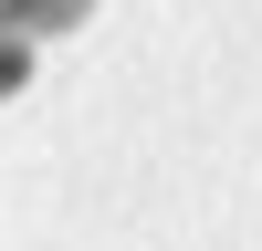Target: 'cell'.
<instances>
[{
  "label": "cell",
  "instance_id": "cell-2",
  "mask_svg": "<svg viewBox=\"0 0 262 251\" xmlns=\"http://www.w3.org/2000/svg\"><path fill=\"white\" fill-rule=\"evenodd\" d=\"M0 11H11V21H32V32L53 42V32H84V21H95V0H0Z\"/></svg>",
  "mask_w": 262,
  "mask_h": 251
},
{
  "label": "cell",
  "instance_id": "cell-1",
  "mask_svg": "<svg viewBox=\"0 0 262 251\" xmlns=\"http://www.w3.org/2000/svg\"><path fill=\"white\" fill-rule=\"evenodd\" d=\"M32 21H11V11H0V105H11V94H32Z\"/></svg>",
  "mask_w": 262,
  "mask_h": 251
}]
</instances>
